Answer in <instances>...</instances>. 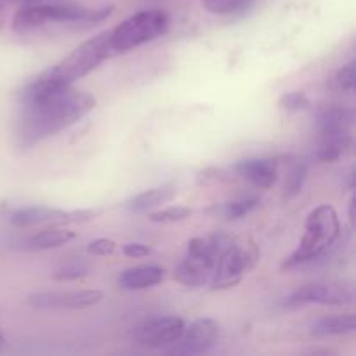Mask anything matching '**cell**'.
<instances>
[{"instance_id": "6", "label": "cell", "mask_w": 356, "mask_h": 356, "mask_svg": "<svg viewBox=\"0 0 356 356\" xmlns=\"http://www.w3.org/2000/svg\"><path fill=\"white\" fill-rule=\"evenodd\" d=\"M110 56V31H103L73 49L63 61L49 68L45 73L58 82L72 86L73 82L89 75Z\"/></svg>"}, {"instance_id": "5", "label": "cell", "mask_w": 356, "mask_h": 356, "mask_svg": "<svg viewBox=\"0 0 356 356\" xmlns=\"http://www.w3.org/2000/svg\"><path fill=\"white\" fill-rule=\"evenodd\" d=\"M170 26V17L162 9H145L132 14L110 30L111 56L145 45L162 37Z\"/></svg>"}, {"instance_id": "7", "label": "cell", "mask_w": 356, "mask_h": 356, "mask_svg": "<svg viewBox=\"0 0 356 356\" xmlns=\"http://www.w3.org/2000/svg\"><path fill=\"white\" fill-rule=\"evenodd\" d=\"M221 336V325L214 318H198L190 325H184L183 334L174 344L170 353L174 355H202L209 353L218 344Z\"/></svg>"}, {"instance_id": "29", "label": "cell", "mask_w": 356, "mask_h": 356, "mask_svg": "<svg viewBox=\"0 0 356 356\" xmlns=\"http://www.w3.org/2000/svg\"><path fill=\"white\" fill-rule=\"evenodd\" d=\"M6 6L9 3H37V2H49V0H2Z\"/></svg>"}, {"instance_id": "17", "label": "cell", "mask_w": 356, "mask_h": 356, "mask_svg": "<svg viewBox=\"0 0 356 356\" xmlns=\"http://www.w3.org/2000/svg\"><path fill=\"white\" fill-rule=\"evenodd\" d=\"M356 320L353 313H344V315H330L323 318L315 320L309 327V332L315 337L327 336H344V334L355 332Z\"/></svg>"}, {"instance_id": "4", "label": "cell", "mask_w": 356, "mask_h": 356, "mask_svg": "<svg viewBox=\"0 0 356 356\" xmlns=\"http://www.w3.org/2000/svg\"><path fill=\"white\" fill-rule=\"evenodd\" d=\"M232 242L233 240L222 233L193 238L188 243L186 256L174 270V280L186 287L211 285L219 257Z\"/></svg>"}, {"instance_id": "19", "label": "cell", "mask_w": 356, "mask_h": 356, "mask_svg": "<svg viewBox=\"0 0 356 356\" xmlns=\"http://www.w3.org/2000/svg\"><path fill=\"white\" fill-rule=\"evenodd\" d=\"M351 143V136L348 132H336V134H323L322 146H320L316 159L322 162H336Z\"/></svg>"}, {"instance_id": "18", "label": "cell", "mask_w": 356, "mask_h": 356, "mask_svg": "<svg viewBox=\"0 0 356 356\" xmlns=\"http://www.w3.org/2000/svg\"><path fill=\"white\" fill-rule=\"evenodd\" d=\"M353 124V111L341 106H327L320 111L318 125L323 134H336V132H348Z\"/></svg>"}, {"instance_id": "26", "label": "cell", "mask_w": 356, "mask_h": 356, "mask_svg": "<svg viewBox=\"0 0 356 356\" xmlns=\"http://www.w3.org/2000/svg\"><path fill=\"white\" fill-rule=\"evenodd\" d=\"M117 250V243L110 238H97L94 242L89 243L87 247V252L92 254V256H111V254Z\"/></svg>"}, {"instance_id": "3", "label": "cell", "mask_w": 356, "mask_h": 356, "mask_svg": "<svg viewBox=\"0 0 356 356\" xmlns=\"http://www.w3.org/2000/svg\"><path fill=\"white\" fill-rule=\"evenodd\" d=\"M113 13V7L108 6L103 9L89 10L86 7L73 6V3H23L13 17V26L17 31H28L33 28L45 26L49 23H70V24H97L106 19Z\"/></svg>"}, {"instance_id": "1", "label": "cell", "mask_w": 356, "mask_h": 356, "mask_svg": "<svg viewBox=\"0 0 356 356\" xmlns=\"http://www.w3.org/2000/svg\"><path fill=\"white\" fill-rule=\"evenodd\" d=\"M23 113L17 120V141L24 148L75 125L96 108V97L83 90L38 75L21 90Z\"/></svg>"}, {"instance_id": "13", "label": "cell", "mask_w": 356, "mask_h": 356, "mask_svg": "<svg viewBox=\"0 0 356 356\" xmlns=\"http://www.w3.org/2000/svg\"><path fill=\"white\" fill-rule=\"evenodd\" d=\"M236 174L257 188H270L277 181V162L271 159H247L235 165Z\"/></svg>"}, {"instance_id": "20", "label": "cell", "mask_w": 356, "mask_h": 356, "mask_svg": "<svg viewBox=\"0 0 356 356\" xmlns=\"http://www.w3.org/2000/svg\"><path fill=\"white\" fill-rule=\"evenodd\" d=\"M254 0H202V6L212 14L229 16V14L243 13L252 6Z\"/></svg>"}, {"instance_id": "27", "label": "cell", "mask_w": 356, "mask_h": 356, "mask_svg": "<svg viewBox=\"0 0 356 356\" xmlns=\"http://www.w3.org/2000/svg\"><path fill=\"white\" fill-rule=\"evenodd\" d=\"M336 83L339 89L343 90H353L355 89V63H348L346 66L337 72Z\"/></svg>"}, {"instance_id": "25", "label": "cell", "mask_w": 356, "mask_h": 356, "mask_svg": "<svg viewBox=\"0 0 356 356\" xmlns=\"http://www.w3.org/2000/svg\"><path fill=\"white\" fill-rule=\"evenodd\" d=\"M305 179H306V165H298L294 170H292V174L289 176V183H287V197H294V195H298L299 191H301L302 184H305Z\"/></svg>"}, {"instance_id": "24", "label": "cell", "mask_w": 356, "mask_h": 356, "mask_svg": "<svg viewBox=\"0 0 356 356\" xmlns=\"http://www.w3.org/2000/svg\"><path fill=\"white\" fill-rule=\"evenodd\" d=\"M280 106L285 108V110H291V111H298V110H302V108H306L309 104V99L308 96H306L305 92H299V90H292V92H287L284 94V96L280 97Z\"/></svg>"}, {"instance_id": "10", "label": "cell", "mask_w": 356, "mask_h": 356, "mask_svg": "<svg viewBox=\"0 0 356 356\" xmlns=\"http://www.w3.org/2000/svg\"><path fill=\"white\" fill-rule=\"evenodd\" d=\"M184 330L179 316H156L143 322L134 329V339L146 348H165L176 343Z\"/></svg>"}, {"instance_id": "15", "label": "cell", "mask_w": 356, "mask_h": 356, "mask_svg": "<svg viewBox=\"0 0 356 356\" xmlns=\"http://www.w3.org/2000/svg\"><path fill=\"white\" fill-rule=\"evenodd\" d=\"M176 197V186L172 184H163L159 188H149V190L141 191L136 197L127 202V209L134 214H148L155 209L162 207L163 204L170 202Z\"/></svg>"}, {"instance_id": "28", "label": "cell", "mask_w": 356, "mask_h": 356, "mask_svg": "<svg viewBox=\"0 0 356 356\" xmlns=\"http://www.w3.org/2000/svg\"><path fill=\"white\" fill-rule=\"evenodd\" d=\"M122 252H124L127 257L138 259V257L148 256V254L152 252V249H149L148 245H145V243H127V245H124Z\"/></svg>"}, {"instance_id": "21", "label": "cell", "mask_w": 356, "mask_h": 356, "mask_svg": "<svg viewBox=\"0 0 356 356\" xmlns=\"http://www.w3.org/2000/svg\"><path fill=\"white\" fill-rule=\"evenodd\" d=\"M191 209L184 207V205H169V207H162L159 211L152 212L148 219L152 222H162V225H169V222L183 221V219L190 218Z\"/></svg>"}, {"instance_id": "11", "label": "cell", "mask_w": 356, "mask_h": 356, "mask_svg": "<svg viewBox=\"0 0 356 356\" xmlns=\"http://www.w3.org/2000/svg\"><path fill=\"white\" fill-rule=\"evenodd\" d=\"M94 218V212L90 211H59V209L49 207H24L10 214V225L16 228H28L35 225H51L63 226L68 222H83Z\"/></svg>"}, {"instance_id": "12", "label": "cell", "mask_w": 356, "mask_h": 356, "mask_svg": "<svg viewBox=\"0 0 356 356\" xmlns=\"http://www.w3.org/2000/svg\"><path fill=\"white\" fill-rule=\"evenodd\" d=\"M103 299L101 291H54L38 292L28 298L30 306L37 309H86Z\"/></svg>"}, {"instance_id": "14", "label": "cell", "mask_w": 356, "mask_h": 356, "mask_svg": "<svg viewBox=\"0 0 356 356\" xmlns=\"http://www.w3.org/2000/svg\"><path fill=\"white\" fill-rule=\"evenodd\" d=\"M165 278V270L156 264H145V266H136L124 271L118 280V284L125 291H145V289L155 287Z\"/></svg>"}, {"instance_id": "16", "label": "cell", "mask_w": 356, "mask_h": 356, "mask_svg": "<svg viewBox=\"0 0 356 356\" xmlns=\"http://www.w3.org/2000/svg\"><path fill=\"white\" fill-rule=\"evenodd\" d=\"M73 238H75V233L70 232V229L61 228V226H51V228L42 229V232L28 236L23 242V249L31 250V252L58 249V247L66 245L68 242H72Z\"/></svg>"}, {"instance_id": "2", "label": "cell", "mask_w": 356, "mask_h": 356, "mask_svg": "<svg viewBox=\"0 0 356 356\" xmlns=\"http://www.w3.org/2000/svg\"><path fill=\"white\" fill-rule=\"evenodd\" d=\"M339 233L341 222L336 209L329 204L318 205L309 212L308 219H306L305 235H302L298 249L284 261L282 268L291 270V268L318 259L336 243V240L339 238Z\"/></svg>"}, {"instance_id": "8", "label": "cell", "mask_w": 356, "mask_h": 356, "mask_svg": "<svg viewBox=\"0 0 356 356\" xmlns=\"http://www.w3.org/2000/svg\"><path fill=\"white\" fill-rule=\"evenodd\" d=\"M256 264V254L243 249L238 243H229L222 250L221 257L216 266L214 278L211 282V287L214 289H228L238 284L247 273Z\"/></svg>"}, {"instance_id": "22", "label": "cell", "mask_w": 356, "mask_h": 356, "mask_svg": "<svg viewBox=\"0 0 356 356\" xmlns=\"http://www.w3.org/2000/svg\"><path fill=\"white\" fill-rule=\"evenodd\" d=\"M259 200L256 197H243L238 198V200H233L228 202V204L222 205L221 209V214L225 216L226 219H240L243 216L249 214L250 211L257 207Z\"/></svg>"}, {"instance_id": "23", "label": "cell", "mask_w": 356, "mask_h": 356, "mask_svg": "<svg viewBox=\"0 0 356 356\" xmlns=\"http://www.w3.org/2000/svg\"><path fill=\"white\" fill-rule=\"evenodd\" d=\"M89 275V266L83 263H68L65 266L58 268L52 275L56 282H72L79 280V278H83Z\"/></svg>"}, {"instance_id": "9", "label": "cell", "mask_w": 356, "mask_h": 356, "mask_svg": "<svg viewBox=\"0 0 356 356\" xmlns=\"http://www.w3.org/2000/svg\"><path fill=\"white\" fill-rule=\"evenodd\" d=\"M353 302V292L341 284H309L296 289L287 298L285 305L291 308L308 305L343 306Z\"/></svg>"}]
</instances>
